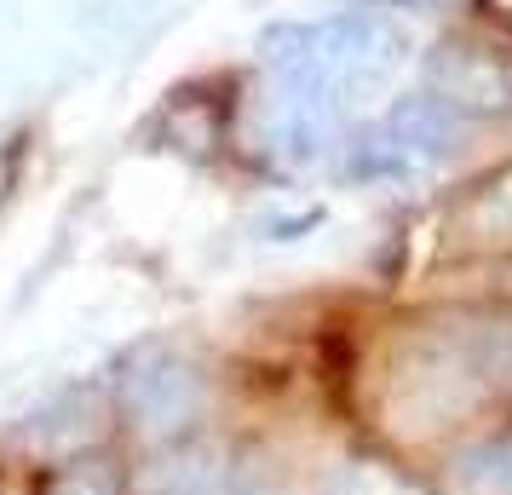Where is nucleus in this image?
<instances>
[{
  "label": "nucleus",
  "mask_w": 512,
  "mask_h": 495,
  "mask_svg": "<svg viewBox=\"0 0 512 495\" xmlns=\"http://www.w3.org/2000/svg\"><path fill=\"white\" fill-rule=\"evenodd\" d=\"M455 133H461V116L438 93L403 98L397 110H386L363 139L351 144V173L357 179H380V185L415 179V173L438 167L455 150Z\"/></svg>",
  "instance_id": "1"
},
{
  "label": "nucleus",
  "mask_w": 512,
  "mask_h": 495,
  "mask_svg": "<svg viewBox=\"0 0 512 495\" xmlns=\"http://www.w3.org/2000/svg\"><path fill=\"white\" fill-rule=\"evenodd\" d=\"M121 415L144 438H179L202 415V375L173 352H144L121 375Z\"/></svg>",
  "instance_id": "2"
},
{
  "label": "nucleus",
  "mask_w": 512,
  "mask_h": 495,
  "mask_svg": "<svg viewBox=\"0 0 512 495\" xmlns=\"http://www.w3.org/2000/svg\"><path fill=\"white\" fill-rule=\"evenodd\" d=\"M334 116H340V104L328 93L282 75L277 87L254 104V144L282 167H305L317 162L323 144L334 139Z\"/></svg>",
  "instance_id": "3"
},
{
  "label": "nucleus",
  "mask_w": 512,
  "mask_h": 495,
  "mask_svg": "<svg viewBox=\"0 0 512 495\" xmlns=\"http://www.w3.org/2000/svg\"><path fill=\"white\" fill-rule=\"evenodd\" d=\"M225 490H231V472L208 449H196L190 461H173L162 478V495H225Z\"/></svg>",
  "instance_id": "4"
},
{
  "label": "nucleus",
  "mask_w": 512,
  "mask_h": 495,
  "mask_svg": "<svg viewBox=\"0 0 512 495\" xmlns=\"http://www.w3.org/2000/svg\"><path fill=\"white\" fill-rule=\"evenodd\" d=\"M52 495H116V478L104 472V461H81L52 478Z\"/></svg>",
  "instance_id": "5"
},
{
  "label": "nucleus",
  "mask_w": 512,
  "mask_h": 495,
  "mask_svg": "<svg viewBox=\"0 0 512 495\" xmlns=\"http://www.w3.org/2000/svg\"><path fill=\"white\" fill-rule=\"evenodd\" d=\"M478 363H484V375L495 380V386H507V392H512V323H501V329L484 334Z\"/></svg>",
  "instance_id": "6"
},
{
  "label": "nucleus",
  "mask_w": 512,
  "mask_h": 495,
  "mask_svg": "<svg viewBox=\"0 0 512 495\" xmlns=\"http://www.w3.org/2000/svg\"><path fill=\"white\" fill-rule=\"evenodd\" d=\"M501 490H507V495H512V444H507V449H501Z\"/></svg>",
  "instance_id": "7"
},
{
  "label": "nucleus",
  "mask_w": 512,
  "mask_h": 495,
  "mask_svg": "<svg viewBox=\"0 0 512 495\" xmlns=\"http://www.w3.org/2000/svg\"><path fill=\"white\" fill-rule=\"evenodd\" d=\"M489 6H495V12H507V18H512V0H489Z\"/></svg>",
  "instance_id": "8"
}]
</instances>
